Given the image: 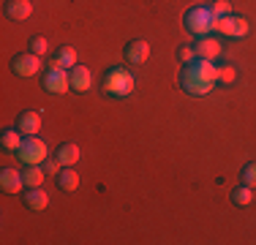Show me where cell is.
<instances>
[{"mask_svg":"<svg viewBox=\"0 0 256 245\" xmlns=\"http://www.w3.org/2000/svg\"><path fill=\"white\" fill-rule=\"evenodd\" d=\"M229 199H232V204H237V207H248L254 202V188L242 182L240 188H234V191L229 194Z\"/></svg>","mask_w":256,"mask_h":245,"instance_id":"ffe728a7","label":"cell"},{"mask_svg":"<svg viewBox=\"0 0 256 245\" xmlns=\"http://www.w3.org/2000/svg\"><path fill=\"white\" fill-rule=\"evenodd\" d=\"M218 71L221 66H216V60L196 58L194 63H186V68L180 71V88L188 96H207L218 84Z\"/></svg>","mask_w":256,"mask_h":245,"instance_id":"6da1fadb","label":"cell"},{"mask_svg":"<svg viewBox=\"0 0 256 245\" xmlns=\"http://www.w3.org/2000/svg\"><path fill=\"white\" fill-rule=\"evenodd\" d=\"M25 199V204L30 207L33 212H38V210H46V204H50V196H46V191L44 188H28V194L22 196Z\"/></svg>","mask_w":256,"mask_h":245,"instance_id":"9a60e30c","label":"cell"},{"mask_svg":"<svg viewBox=\"0 0 256 245\" xmlns=\"http://www.w3.org/2000/svg\"><path fill=\"white\" fill-rule=\"evenodd\" d=\"M22 177H25V186L28 188H38L41 182H44V177H46V172L41 164H28V169L22 172Z\"/></svg>","mask_w":256,"mask_h":245,"instance_id":"ac0fdd59","label":"cell"},{"mask_svg":"<svg viewBox=\"0 0 256 245\" xmlns=\"http://www.w3.org/2000/svg\"><path fill=\"white\" fill-rule=\"evenodd\" d=\"M16 128H20L25 136H33V134L41 131V114L38 112H22L16 118Z\"/></svg>","mask_w":256,"mask_h":245,"instance_id":"5bb4252c","label":"cell"},{"mask_svg":"<svg viewBox=\"0 0 256 245\" xmlns=\"http://www.w3.org/2000/svg\"><path fill=\"white\" fill-rule=\"evenodd\" d=\"M186 28L191 30L194 36H199V38H204V36H210L212 30H216V22H218V16L212 14V8L210 6H194V8H188L186 11Z\"/></svg>","mask_w":256,"mask_h":245,"instance_id":"3957f363","label":"cell"},{"mask_svg":"<svg viewBox=\"0 0 256 245\" xmlns=\"http://www.w3.org/2000/svg\"><path fill=\"white\" fill-rule=\"evenodd\" d=\"M44 90L46 93H54V96H63L66 90H71V76L66 68H54L50 66L44 74Z\"/></svg>","mask_w":256,"mask_h":245,"instance_id":"8992f818","label":"cell"},{"mask_svg":"<svg viewBox=\"0 0 256 245\" xmlns=\"http://www.w3.org/2000/svg\"><path fill=\"white\" fill-rule=\"evenodd\" d=\"M22 186H25V177H22V172L6 166L3 172H0V188H3L6 194H20Z\"/></svg>","mask_w":256,"mask_h":245,"instance_id":"9c48e42d","label":"cell"},{"mask_svg":"<svg viewBox=\"0 0 256 245\" xmlns=\"http://www.w3.org/2000/svg\"><path fill=\"white\" fill-rule=\"evenodd\" d=\"M30 52H33V54H38V58H41V54H46V52H50V44H46V38H44V36H33V38H30Z\"/></svg>","mask_w":256,"mask_h":245,"instance_id":"7402d4cb","label":"cell"},{"mask_svg":"<svg viewBox=\"0 0 256 245\" xmlns=\"http://www.w3.org/2000/svg\"><path fill=\"white\" fill-rule=\"evenodd\" d=\"M134 88H136V79H134V74L126 71L123 66L109 68L106 74H104V79H101V90L109 98H128L134 93Z\"/></svg>","mask_w":256,"mask_h":245,"instance_id":"7a4b0ae2","label":"cell"},{"mask_svg":"<svg viewBox=\"0 0 256 245\" xmlns=\"http://www.w3.org/2000/svg\"><path fill=\"white\" fill-rule=\"evenodd\" d=\"M148 58H150V44L144 38H136V41H131V44H126V60L128 63L139 66V63H144Z\"/></svg>","mask_w":256,"mask_h":245,"instance_id":"8fae6325","label":"cell"},{"mask_svg":"<svg viewBox=\"0 0 256 245\" xmlns=\"http://www.w3.org/2000/svg\"><path fill=\"white\" fill-rule=\"evenodd\" d=\"M11 68H14L16 76H36L41 71V58L33 52H25V54H16L11 60Z\"/></svg>","mask_w":256,"mask_h":245,"instance_id":"52a82bcc","label":"cell"},{"mask_svg":"<svg viewBox=\"0 0 256 245\" xmlns=\"http://www.w3.org/2000/svg\"><path fill=\"white\" fill-rule=\"evenodd\" d=\"M216 30H218V33H224V36H229V38H246L248 30H251V24H248L246 16L229 14V16H218Z\"/></svg>","mask_w":256,"mask_h":245,"instance_id":"5b68a950","label":"cell"},{"mask_svg":"<svg viewBox=\"0 0 256 245\" xmlns=\"http://www.w3.org/2000/svg\"><path fill=\"white\" fill-rule=\"evenodd\" d=\"M207 6L212 8V14H216V16H229L232 14V3H229V0H210Z\"/></svg>","mask_w":256,"mask_h":245,"instance_id":"603a6c76","label":"cell"},{"mask_svg":"<svg viewBox=\"0 0 256 245\" xmlns=\"http://www.w3.org/2000/svg\"><path fill=\"white\" fill-rule=\"evenodd\" d=\"M178 60H180V63H194V60H196L194 46H180L178 49Z\"/></svg>","mask_w":256,"mask_h":245,"instance_id":"cb8c5ba5","label":"cell"},{"mask_svg":"<svg viewBox=\"0 0 256 245\" xmlns=\"http://www.w3.org/2000/svg\"><path fill=\"white\" fill-rule=\"evenodd\" d=\"M194 52H196V58H199V60H218V58L224 54V46L218 44L216 38H207V36H204V38H199V41H196Z\"/></svg>","mask_w":256,"mask_h":245,"instance_id":"30bf717a","label":"cell"},{"mask_svg":"<svg viewBox=\"0 0 256 245\" xmlns=\"http://www.w3.org/2000/svg\"><path fill=\"white\" fill-rule=\"evenodd\" d=\"M234 76H237V71H234V68H229V66L224 68V66H221V71H218V82H232Z\"/></svg>","mask_w":256,"mask_h":245,"instance_id":"d4e9b609","label":"cell"},{"mask_svg":"<svg viewBox=\"0 0 256 245\" xmlns=\"http://www.w3.org/2000/svg\"><path fill=\"white\" fill-rule=\"evenodd\" d=\"M240 177H242V182H246V186H251V188H256V161H248L246 166H242V172H240Z\"/></svg>","mask_w":256,"mask_h":245,"instance_id":"44dd1931","label":"cell"},{"mask_svg":"<svg viewBox=\"0 0 256 245\" xmlns=\"http://www.w3.org/2000/svg\"><path fill=\"white\" fill-rule=\"evenodd\" d=\"M20 134H22L20 128H6L3 136H0V147H3V150H8V152H16V150H20V144H22Z\"/></svg>","mask_w":256,"mask_h":245,"instance_id":"d6986e66","label":"cell"},{"mask_svg":"<svg viewBox=\"0 0 256 245\" xmlns=\"http://www.w3.org/2000/svg\"><path fill=\"white\" fill-rule=\"evenodd\" d=\"M16 156H20V161H25V164H44L50 152H46V142H44V139H38V134H33V136L22 139Z\"/></svg>","mask_w":256,"mask_h":245,"instance_id":"277c9868","label":"cell"},{"mask_svg":"<svg viewBox=\"0 0 256 245\" xmlns=\"http://www.w3.org/2000/svg\"><path fill=\"white\" fill-rule=\"evenodd\" d=\"M33 14V3L30 0H6V16L14 22H22Z\"/></svg>","mask_w":256,"mask_h":245,"instance_id":"7c38bea8","label":"cell"},{"mask_svg":"<svg viewBox=\"0 0 256 245\" xmlns=\"http://www.w3.org/2000/svg\"><path fill=\"white\" fill-rule=\"evenodd\" d=\"M54 182H58V188L60 191H76L79 188V174L71 166H66V169H60L58 174H54Z\"/></svg>","mask_w":256,"mask_h":245,"instance_id":"2e32d148","label":"cell"},{"mask_svg":"<svg viewBox=\"0 0 256 245\" xmlns=\"http://www.w3.org/2000/svg\"><path fill=\"white\" fill-rule=\"evenodd\" d=\"M68 76H71V90H76V93H88L93 88V71L88 66H74L68 71Z\"/></svg>","mask_w":256,"mask_h":245,"instance_id":"ba28073f","label":"cell"},{"mask_svg":"<svg viewBox=\"0 0 256 245\" xmlns=\"http://www.w3.org/2000/svg\"><path fill=\"white\" fill-rule=\"evenodd\" d=\"M79 156H82V150L74 144V142H66V144H60L58 147V161H60V166H74V164L79 161Z\"/></svg>","mask_w":256,"mask_h":245,"instance_id":"e0dca14e","label":"cell"},{"mask_svg":"<svg viewBox=\"0 0 256 245\" xmlns=\"http://www.w3.org/2000/svg\"><path fill=\"white\" fill-rule=\"evenodd\" d=\"M54 68H66V71H71L76 66V49L74 46H60V49H54L52 52V63Z\"/></svg>","mask_w":256,"mask_h":245,"instance_id":"4fadbf2b","label":"cell"},{"mask_svg":"<svg viewBox=\"0 0 256 245\" xmlns=\"http://www.w3.org/2000/svg\"><path fill=\"white\" fill-rule=\"evenodd\" d=\"M44 172H46V174H58V172H60V161H58V158H46V161H44Z\"/></svg>","mask_w":256,"mask_h":245,"instance_id":"484cf974","label":"cell"}]
</instances>
